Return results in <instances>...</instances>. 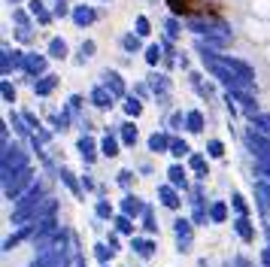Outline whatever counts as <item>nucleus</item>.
<instances>
[{
  "mask_svg": "<svg viewBox=\"0 0 270 267\" xmlns=\"http://www.w3.org/2000/svg\"><path fill=\"white\" fill-rule=\"evenodd\" d=\"M167 3L173 12H182V15H203L213 6V0H167Z\"/></svg>",
  "mask_w": 270,
  "mask_h": 267,
  "instance_id": "f257e3e1",
  "label": "nucleus"
}]
</instances>
